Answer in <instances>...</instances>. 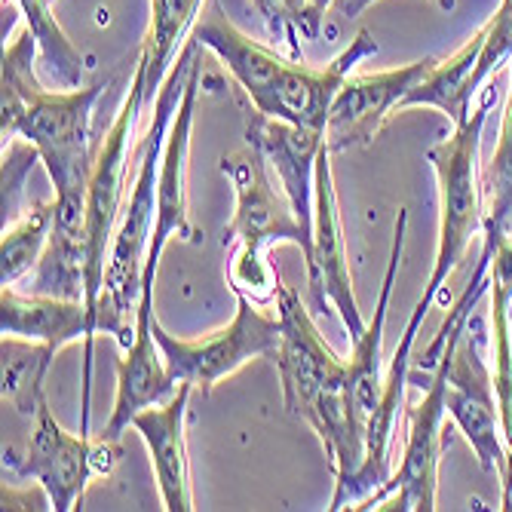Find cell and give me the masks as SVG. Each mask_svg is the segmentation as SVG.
I'll list each match as a JSON object with an SVG mask.
<instances>
[{"instance_id": "1", "label": "cell", "mask_w": 512, "mask_h": 512, "mask_svg": "<svg viewBox=\"0 0 512 512\" xmlns=\"http://www.w3.org/2000/svg\"><path fill=\"white\" fill-rule=\"evenodd\" d=\"M203 50L215 53L224 71L237 80L240 92L252 108L273 120L292 126L325 132L332 102L350 71L378 53V43L368 31H359L347 50L325 68H310L295 59H283L270 46L252 40L221 10L218 0H206V7L191 31Z\"/></svg>"}, {"instance_id": "2", "label": "cell", "mask_w": 512, "mask_h": 512, "mask_svg": "<svg viewBox=\"0 0 512 512\" xmlns=\"http://www.w3.org/2000/svg\"><path fill=\"white\" fill-rule=\"evenodd\" d=\"M276 319L279 347L273 362L279 368V381H283V402L292 417L310 424L319 436L335 473L329 509L338 512L347 488L365 463V445L353 430L347 405V362L322 341L301 295L283 279L276 283Z\"/></svg>"}, {"instance_id": "3", "label": "cell", "mask_w": 512, "mask_h": 512, "mask_svg": "<svg viewBox=\"0 0 512 512\" xmlns=\"http://www.w3.org/2000/svg\"><path fill=\"white\" fill-rule=\"evenodd\" d=\"M203 50L200 40L191 34L184 40L178 59L172 62L157 102H154V123L148 135L138 145V172L132 181V191L123 203L120 224L114 234V246L108 255V270H105V292L99 298V332L111 335L120 350H126L135 338V325L129 329L126 316L135 313L138 295H142V273H145V258L154 234V218H157V175H160V160L166 148L169 126L181 108L184 89H188V77L194 68L197 53Z\"/></svg>"}, {"instance_id": "4", "label": "cell", "mask_w": 512, "mask_h": 512, "mask_svg": "<svg viewBox=\"0 0 512 512\" xmlns=\"http://www.w3.org/2000/svg\"><path fill=\"white\" fill-rule=\"evenodd\" d=\"M221 175L230 181L237 197L234 218L224 230V246H237L230 264V289L249 295L258 304L276 298L279 276L267 261L270 246L292 243L304 252V264L313 255V237L298 224L283 188H273L264 154L246 142L218 160Z\"/></svg>"}, {"instance_id": "5", "label": "cell", "mask_w": 512, "mask_h": 512, "mask_svg": "<svg viewBox=\"0 0 512 512\" xmlns=\"http://www.w3.org/2000/svg\"><path fill=\"white\" fill-rule=\"evenodd\" d=\"M145 105V71L135 65L129 96L114 117L111 129L105 132L102 145L96 148V163L89 175V194H86V246H89V338L83 341V414H80V433L89 436V405H92V353H96L99 335V298L105 292V270L108 255L114 246V234L123 212V184H126V157L132 148V129Z\"/></svg>"}, {"instance_id": "6", "label": "cell", "mask_w": 512, "mask_h": 512, "mask_svg": "<svg viewBox=\"0 0 512 512\" xmlns=\"http://www.w3.org/2000/svg\"><path fill=\"white\" fill-rule=\"evenodd\" d=\"M491 111V96L473 108L470 120L457 126L451 138L427 151V163L436 172L439 184V243L433 258V273L417 298V310L430 313L442 286L460 267L470 243L485 230V184L479 169L482 129Z\"/></svg>"}, {"instance_id": "7", "label": "cell", "mask_w": 512, "mask_h": 512, "mask_svg": "<svg viewBox=\"0 0 512 512\" xmlns=\"http://www.w3.org/2000/svg\"><path fill=\"white\" fill-rule=\"evenodd\" d=\"M102 92L105 83L56 92L43 89L19 123L16 138H28L37 148L56 188V200H86L89 194V175L96 163L89 126Z\"/></svg>"}, {"instance_id": "8", "label": "cell", "mask_w": 512, "mask_h": 512, "mask_svg": "<svg viewBox=\"0 0 512 512\" xmlns=\"http://www.w3.org/2000/svg\"><path fill=\"white\" fill-rule=\"evenodd\" d=\"M448 362V393L445 408L457 430L473 445L479 467L485 473H500L509 457L500 408L494 393V375L485 359V325L479 316L460 322L448 335L442 356Z\"/></svg>"}, {"instance_id": "9", "label": "cell", "mask_w": 512, "mask_h": 512, "mask_svg": "<svg viewBox=\"0 0 512 512\" xmlns=\"http://www.w3.org/2000/svg\"><path fill=\"white\" fill-rule=\"evenodd\" d=\"M154 338L163 350V359L178 384H191L194 390L209 393L215 384L234 375L237 368L258 356H276L279 347V319L258 310V301L237 292V316L224 329L200 338L184 341L163 329V322L154 316L151 322Z\"/></svg>"}, {"instance_id": "10", "label": "cell", "mask_w": 512, "mask_h": 512, "mask_svg": "<svg viewBox=\"0 0 512 512\" xmlns=\"http://www.w3.org/2000/svg\"><path fill=\"white\" fill-rule=\"evenodd\" d=\"M117 442H92L89 436L68 433L50 408V399H43L34 414V433L22 463L13 470L19 479L37 482L56 512H71L89 482L96 476H108L117 463Z\"/></svg>"}, {"instance_id": "11", "label": "cell", "mask_w": 512, "mask_h": 512, "mask_svg": "<svg viewBox=\"0 0 512 512\" xmlns=\"http://www.w3.org/2000/svg\"><path fill=\"white\" fill-rule=\"evenodd\" d=\"M512 56V0H500L497 13L467 40L463 50L451 59L436 62L433 71L402 99V108H436L454 129L463 126L473 114L479 89L500 71Z\"/></svg>"}, {"instance_id": "12", "label": "cell", "mask_w": 512, "mask_h": 512, "mask_svg": "<svg viewBox=\"0 0 512 512\" xmlns=\"http://www.w3.org/2000/svg\"><path fill=\"white\" fill-rule=\"evenodd\" d=\"M448 393V362L439 359L433 368V378L424 390V399L411 405L408 414V439L402 448L399 470L390 476L384 488H378L356 509H381L390 497L399 512H433L436 509V488H439V460L445 451L442 424L448 417L445 408Z\"/></svg>"}, {"instance_id": "13", "label": "cell", "mask_w": 512, "mask_h": 512, "mask_svg": "<svg viewBox=\"0 0 512 512\" xmlns=\"http://www.w3.org/2000/svg\"><path fill=\"white\" fill-rule=\"evenodd\" d=\"M203 83V62L194 59L188 89H184L181 108L169 126L166 148L160 160V175H157V218H154V234L145 258V273H142V289L157 286V267L160 258L169 246V240H181L200 246L203 234L191 221V206H188V157H191V129H194V114H197V96Z\"/></svg>"}, {"instance_id": "14", "label": "cell", "mask_w": 512, "mask_h": 512, "mask_svg": "<svg viewBox=\"0 0 512 512\" xmlns=\"http://www.w3.org/2000/svg\"><path fill=\"white\" fill-rule=\"evenodd\" d=\"M307 283L313 295V307L325 310L329 301L350 341H356L365 332V319L353 292L350 264H347V243L341 227V206L335 191V172H332V148L322 145L316 160V200H313V255L307 261Z\"/></svg>"}, {"instance_id": "15", "label": "cell", "mask_w": 512, "mask_h": 512, "mask_svg": "<svg viewBox=\"0 0 512 512\" xmlns=\"http://www.w3.org/2000/svg\"><path fill=\"white\" fill-rule=\"evenodd\" d=\"M436 62L439 59L427 56L390 71L347 77L325 123V145L332 148V154L371 145L387 117L402 108V99L433 71Z\"/></svg>"}, {"instance_id": "16", "label": "cell", "mask_w": 512, "mask_h": 512, "mask_svg": "<svg viewBox=\"0 0 512 512\" xmlns=\"http://www.w3.org/2000/svg\"><path fill=\"white\" fill-rule=\"evenodd\" d=\"M151 322H154V289H142L135 313H132L135 338L126 350H120V359H117V396H114L108 424L99 436L105 442H117L132 427L138 411L172 399L181 387L163 359V350L154 338Z\"/></svg>"}, {"instance_id": "17", "label": "cell", "mask_w": 512, "mask_h": 512, "mask_svg": "<svg viewBox=\"0 0 512 512\" xmlns=\"http://www.w3.org/2000/svg\"><path fill=\"white\" fill-rule=\"evenodd\" d=\"M246 114V142L255 145L267 166L276 169L279 188L289 197L298 224L313 237V200H316V160L325 145V132L292 126L286 120H273L243 105Z\"/></svg>"}, {"instance_id": "18", "label": "cell", "mask_w": 512, "mask_h": 512, "mask_svg": "<svg viewBox=\"0 0 512 512\" xmlns=\"http://www.w3.org/2000/svg\"><path fill=\"white\" fill-rule=\"evenodd\" d=\"M427 313L424 310H411L402 341L393 353L390 371L384 378V390L378 399V408L371 414V421L365 427V463L359 476L353 479V485L347 488L341 509H356L362 500H368L378 488H384L390 482V448H393V433H396V421L405 402V384H408V371H411V347L417 341V332H421Z\"/></svg>"}, {"instance_id": "19", "label": "cell", "mask_w": 512, "mask_h": 512, "mask_svg": "<svg viewBox=\"0 0 512 512\" xmlns=\"http://www.w3.org/2000/svg\"><path fill=\"white\" fill-rule=\"evenodd\" d=\"M194 387L181 384L178 393L160 405H151L135 414L132 430L145 439L151 470L160 488L163 509L169 512H191L194 488H191V460L188 439H184V421H188V402Z\"/></svg>"}, {"instance_id": "20", "label": "cell", "mask_w": 512, "mask_h": 512, "mask_svg": "<svg viewBox=\"0 0 512 512\" xmlns=\"http://www.w3.org/2000/svg\"><path fill=\"white\" fill-rule=\"evenodd\" d=\"M0 335L40 341L62 353L68 344L89 338V307L86 301H62L4 286L0 292Z\"/></svg>"}, {"instance_id": "21", "label": "cell", "mask_w": 512, "mask_h": 512, "mask_svg": "<svg viewBox=\"0 0 512 512\" xmlns=\"http://www.w3.org/2000/svg\"><path fill=\"white\" fill-rule=\"evenodd\" d=\"M206 0H151V22L142 43V56H138V68L145 71V102L160 92L178 46L191 37Z\"/></svg>"}, {"instance_id": "22", "label": "cell", "mask_w": 512, "mask_h": 512, "mask_svg": "<svg viewBox=\"0 0 512 512\" xmlns=\"http://www.w3.org/2000/svg\"><path fill=\"white\" fill-rule=\"evenodd\" d=\"M25 292L50 295L62 301H86L89 292V246L86 234H68L53 227L50 246H46L37 267L22 279Z\"/></svg>"}, {"instance_id": "23", "label": "cell", "mask_w": 512, "mask_h": 512, "mask_svg": "<svg viewBox=\"0 0 512 512\" xmlns=\"http://www.w3.org/2000/svg\"><path fill=\"white\" fill-rule=\"evenodd\" d=\"M56 359L50 344L4 335L0 341V384H4V402H10L22 417H31L46 399V371Z\"/></svg>"}, {"instance_id": "24", "label": "cell", "mask_w": 512, "mask_h": 512, "mask_svg": "<svg viewBox=\"0 0 512 512\" xmlns=\"http://www.w3.org/2000/svg\"><path fill=\"white\" fill-rule=\"evenodd\" d=\"M40 56L37 37L28 25H22L13 40L4 46V68H0V138L10 145L19 135V123L28 105L40 96L43 86L34 71V59Z\"/></svg>"}, {"instance_id": "25", "label": "cell", "mask_w": 512, "mask_h": 512, "mask_svg": "<svg viewBox=\"0 0 512 512\" xmlns=\"http://www.w3.org/2000/svg\"><path fill=\"white\" fill-rule=\"evenodd\" d=\"M53 224L56 200L34 206L16 224L4 227V240H0V286H19L37 267L46 246H50Z\"/></svg>"}, {"instance_id": "26", "label": "cell", "mask_w": 512, "mask_h": 512, "mask_svg": "<svg viewBox=\"0 0 512 512\" xmlns=\"http://www.w3.org/2000/svg\"><path fill=\"white\" fill-rule=\"evenodd\" d=\"M25 25L37 37L40 46V65L50 74V80L59 89H80L83 83V56L77 53V46L68 40L62 25L53 16L50 0H16Z\"/></svg>"}, {"instance_id": "27", "label": "cell", "mask_w": 512, "mask_h": 512, "mask_svg": "<svg viewBox=\"0 0 512 512\" xmlns=\"http://www.w3.org/2000/svg\"><path fill=\"white\" fill-rule=\"evenodd\" d=\"M482 184L488 191V209H485V230L512 237V83H509V99L500 120V138L497 151L482 175Z\"/></svg>"}, {"instance_id": "28", "label": "cell", "mask_w": 512, "mask_h": 512, "mask_svg": "<svg viewBox=\"0 0 512 512\" xmlns=\"http://www.w3.org/2000/svg\"><path fill=\"white\" fill-rule=\"evenodd\" d=\"M252 7L261 13L267 31L283 37L292 46V59H298V37L316 40L325 22V13L316 10L313 0H252Z\"/></svg>"}, {"instance_id": "29", "label": "cell", "mask_w": 512, "mask_h": 512, "mask_svg": "<svg viewBox=\"0 0 512 512\" xmlns=\"http://www.w3.org/2000/svg\"><path fill=\"white\" fill-rule=\"evenodd\" d=\"M37 163L40 154L28 138H13L10 145H4V227L16 224L25 215V184Z\"/></svg>"}, {"instance_id": "30", "label": "cell", "mask_w": 512, "mask_h": 512, "mask_svg": "<svg viewBox=\"0 0 512 512\" xmlns=\"http://www.w3.org/2000/svg\"><path fill=\"white\" fill-rule=\"evenodd\" d=\"M497 476H500V509L512 512V451Z\"/></svg>"}, {"instance_id": "31", "label": "cell", "mask_w": 512, "mask_h": 512, "mask_svg": "<svg viewBox=\"0 0 512 512\" xmlns=\"http://www.w3.org/2000/svg\"><path fill=\"white\" fill-rule=\"evenodd\" d=\"M375 0H335L332 4V10L338 13V16H344V19H356L362 10H368ZM436 4H445V0H436Z\"/></svg>"}, {"instance_id": "32", "label": "cell", "mask_w": 512, "mask_h": 512, "mask_svg": "<svg viewBox=\"0 0 512 512\" xmlns=\"http://www.w3.org/2000/svg\"><path fill=\"white\" fill-rule=\"evenodd\" d=\"M313 4H316V10L329 13V10H332V4H335V0H313Z\"/></svg>"}, {"instance_id": "33", "label": "cell", "mask_w": 512, "mask_h": 512, "mask_svg": "<svg viewBox=\"0 0 512 512\" xmlns=\"http://www.w3.org/2000/svg\"><path fill=\"white\" fill-rule=\"evenodd\" d=\"M50 4H53V0H50Z\"/></svg>"}]
</instances>
